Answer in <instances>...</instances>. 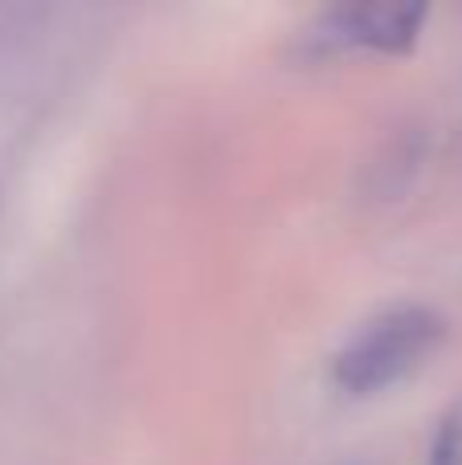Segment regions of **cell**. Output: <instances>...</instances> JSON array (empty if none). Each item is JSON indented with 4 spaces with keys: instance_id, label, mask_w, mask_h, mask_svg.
I'll return each mask as SVG.
<instances>
[{
    "instance_id": "6da1fadb",
    "label": "cell",
    "mask_w": 462,
    "mask_h": 465,
    "mask_svg": "<svg viewBox=\"0 0 462 465\" xmlns=\"http://www.w3.org/2000/svg\"><path fill=\"white\" fill-rule=\"evenodd\" d=\"M447 335V319L430 306H393L368 319L332 363L336 388L348 396H373L414 376Z\"/></svg>"
},
{
    "instance_id": "7a4b0ae2",
    "label": "cell",
    "mask_w": 462,
    "mask_h": 465,
    "mask_svg": "<svg viewBox=\"0 0 462 465\" xmlns=\"http://www.w3.org/2000/svg\"><path fill=\"white\" fill-rule=\"evenodd\" d=\"M426 21L422 5H348L332 8L311 25L307 37L319 54L336 49H377V54H401L417 41Z\"/></svg>"
},
{
    "instance_id": "3957f363",
    "label": "cell",
    "mask_w": 462,
    "mask_h": 465,
    "mask_svg": "<svg viewBox=\"0 0 462 465\" xmlns=\"http://www.w3.org/2000/svg\"><path fill=\"white\" fill-rule=\"evenodd\" d=\"M426 465H462V401L438 420Z\"/></svg>"
}]
</instances>
